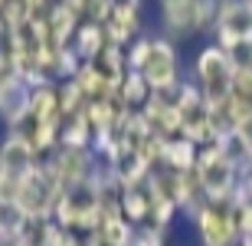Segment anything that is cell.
I'll return each mask as SVG.
<instances>
[{
  "instance_id": "cell-1",
  "label": "cell",
  "mask_w": 252,
  "mask_h": 246,
  "mask_svg": "<svg viewBox=\"0 0 252 246\" xmlns=\"http://www.w3.org/2000/svg\"><path fill=\"white\" fill-rule=\"evenodd\" d=\"M193 72H196V79H200L196 89L203 95L206 108H223V105L229 102V92H233V72H236L233 56L223 53L216 43H210V46H203L196 53Z\"/></svg>"
},
{
  "instance_id": "cell-8",
  "label": "cell",
  "mask_w": 252,
  "mask_h": 246,
  "mask_svg": "<svg viewBox=\"0 0 252 246\" xmlns=\"http://www.w3.org/2000/svg\"><path fill=\"white\" fill-rule=\"evenodd\" d=\"M7 43H10V27H7V20L0 17V49H7Z\"/></svg>"
},
{
  "instance_id": "cell-4",
  "label": "cell",
  "mask_w": 252,
  "mask_h": 246,
  "mask_svg": "<svg viewBox=\"0 0 252 246\" xmlns=\"http://www.w3.org/2000/svg\"><path fill=\"white\" fill-rule=\"evenodd\" d=\"M39 164V151L33 148L27 132H7L0 141V177L23 180Z\"/></svg>"
},
{
  "instance_id": "cell-5",
  "label": "cell",
  "mask_w": 252,
  "mask_h": 246,
  "mask_svg": "<svg viewBox=\"0 0 252 246\" xmlns=\"http://www.w3.org/2000/svg\"><path fill=\"white\" fill-rule=\"evenodd\" d=\"M30 108H33V89L20 76H10L0 82V122L7 125V132H20L30 122Z\"/></svg>"
},
{
  "instance_id": "cell-6",
  "label": "cell",
  "mask_w": 252,
  "mask_h": 246,
  "mask_svg": "<svg viewBox=\"0 0 252 246\" xmlns=\"http://www.w3.org/2000/svg\"><path fill=\"white\" fill-rule=\"evenodd\" d=\"M69 46L75 49V56L82 59V63H95V59L108 49V33H105L102 23H89V20H82Z\"/></svg>"
},
{
  "instance_id": "cell-2",
  "label": "cell",
  "mask_w": 252,
  "mask_h": 246,
  "mask_svg": "<svg viewBox=\"0 0 252 246\" xmlns=\"http://www.w3.org/2000/svg\"><path fill=\"white\" fill-rule=\"evenodd\" d=\"M196 227L203 246H233L239 240L236 223V197L233 200H203L196 207Z\"/></svg>"
},
{
  "instance_id": "cell-9",
  "label": "cell",
  "mask_w": 252,
  "mask_h": 246,
  "mask_svg": "<svg viewBox=\"0 0 252 246\" xmlns=\"http://www.w3.org/2000/svg\"><path fill=\"white\" fill-rule=\"evenodd\" d=\"M246 3H249V7H252V0H246Z\"/></svg>"
},
{
  "instance_id": "cell-3",
  "label": "cell",
  "mask_w": 252,
  "mask_h": 246,
  "mask_svg": "<svg viewBox=\"0 0 252 246\" xmlns=\"http://www.w3.org/2000/svg\"><path fill=\"white\" fill-rule=\"evenodd\" d=\"M144 82L151 85V92H164V89H177V49L167 36H151V53L148 63L141 69Z\"/></svg>"
},
{
  "instance_id": "cell-7",
  "label": "cell",
  "mask_w": 252,
  "mask_h": 246,
  "mask_svg": "<svg viewBox=\"0 0 252 246\" xmlns=\"http://www.w3.org/2000/svg\"><path fill=\"white\" fill-rule=\"evenodd\" d=\"M131 246H164V233L158 227H138Z\"/></svg>"
}]
</instances>
